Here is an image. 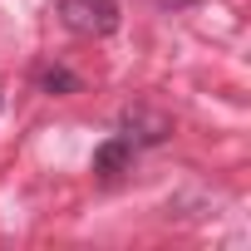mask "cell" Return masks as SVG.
<instances>
[{
	"mask_svg": "<svg viewBox=\"0 0 251 251\" xmlns=\"http://www.w3.org/2000/svg\"><path fill=\"white\" fill-rule=\"evenodd\" d=\"M59 25L79 40H103L118 30V0H59Z\"/></svg>",
	"mask_w": 251,
	"mask_h": 251,
	"instance_id": "obj_1",
	"label": "cell"
},
{
	"mask_svg": "<svg viewBox=\"0 0 251 251\" xmlns=\"http://www.w3.org/2000/svg\"><path fill=\"white\" fill-rule=\"evenodd\" d=\"M128 163H133V143L128 138H103L99 148H94V173L103 177V182H113V177H123L128 173Z\"/></svg>",
	"mask_w": 251,
	"mask_h": 251,
	"instance_id": "obj_2",
	"label": "cell"
},
{
	"mask_svg": "<svg viewBox=\"0 0 251 251\" xmlns=\"http://www.w3.org/2000/svg\"><path fill=\"white\" fill-rule=\"evenodd\" d=\"M123 128H128V133H123L128 143H163V138L173 133V123H168L163 113H148V108H128V113H123Z\"/></svg>",
	"mask_w": 251,
	"mask_h": 251,
	"instance_id": "obj_3",
	"label": "cell"
},
{
	"mask_svg": "<svg viewBox=\"0 0 251 251\" xmlns=\"http://www.w3.org/2000/svg\"><path fill=\"white\" fill-rule=\"evenodd\" d=\"M40 84H45L50 94H74V89H79V79H74L69 69H45V74H40Z\"/></svg>",
	"mask_w": 251,
	"mask_h": 251,
	"instance_id": "obj_4",
	"label": "cell"
},
{
	"mask_svg": "<svg viewBox=\"0 0 251 251\" xmlns=\"http://www.w3.org/2000/svg\"><path fill=\"white\" fill-rule=\"evenodd\" d=\"M158 5L163 10H177V5H192V0H158Z\"/></svg>",
	"mask_w": 251,
	"mask_h": 251,
	"instance_id": "obj_5",
	"label": "cell"
}]
</instances>
